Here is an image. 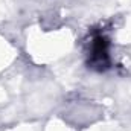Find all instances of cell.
Segmentation results:
<instances>
[{"mask_svg":"<svg viewBox=\"0 0 131 131\" xmlns=\"http://www.w3.org/2000/svg\"><path fill=\"white\" fill-rule=\"evenodd\" d=\"M105 40L98 38L95 46H93V52H92V61L96 66L102 67V64H107V46H105Z\"/></svg>","mask_w":131,"mask_h":131,"instance_id":"obj_1","label":"cell"}]
</instances>
